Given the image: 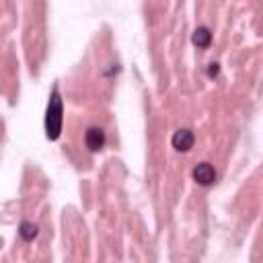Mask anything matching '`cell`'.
I'll return each instance as SVG.
<instances>
[{
  "mask_svg": "<svg viewBox=\"0 0 263 263\" xmlns=\"http://www.w3.org/2000/svg\"><path fill=\"white\" fill-rule=\"evenodd\" d=\"M60 132H62V99L58 90H53L45 111V134L49 140H58Z\"/></svg>",
  "mask_w": 263,
  "mask_h": 263,
  "instance_id": "1",
  "label": "cell"
},
{
  "mask_svg": "<svg viewBox=\"0 0 263 263\" xmlns=\"http://www.w3.org/2000/svg\"><path fill=\"white\" fill-rule=\"evenodd\" d=\"M191 175H193L195 183H199V185H212V183L216 181V171H214V166L208 164V162H199V164L193 168Z\"/></svg>",
  "mask_w": 263,
  "mask_h": 263,
  "instance_id": "2",
  "label": "cell"
},
{
  "mask_svg": "<svg viewBox=\"0 0 263 263\" xmlns=\"http://www.w3.org/2000/svg\"><path fill=\"white\" fill-rule=\"evenodd\" d=\"M84 142H86L88 150L97 152V150H101L103 144H105V132H103L101 127H88V129H86V136H84Z\"/></svg>",
  "mask_w": 263,
  "mask_h": 263,
  "instance_id": "3",
  "label": "cell"
},
{
  "mask_svg": "<svg viewBox=\"0 0 263 263\" xmlns=\"http://www.w3.org/2000/svg\"><path fill=\"white\" fill-rule=\"evenodd\" d=\"M193 146V134L189 129H177L173 134V148H177L179 152H187Z\"/></svg>",
  "mask_w": 263,
  "mask_h": 263,
  "instance_id": "4",
  "label": "cell"
},
{
  "mask_svg": "<svg viewBox=\"0 0 263 263\" xmlns=\"http://www.w3.org/2000/svg\"><path fill=\"white\" fill-rule=\"evenodd\" d=\"M210 41H212V33H210L205 27L195 29V33H193V43H195L197 47H208Z\"/></svg>",
  "mask_w": 263,
  "mask_h": 263,
  "instance_id": "5",
  "label": "cell"
},
{
  "mask_svg": "<svg viewBox=\"0 0 263 263\" xmlns=\"http://www.w3.org/2000/svg\"><path fill=\"white\" fill-rule=\"evenodd\" d=\"M18 232H21V236H23L25 240H33V238L37 236V226L31 224V222H23Z\"/></svg>",
  "mask_w": 263,
  "mask_h": 263,
  "instance_id": "6",
  "label": "cell"
},
{
  "mask_svg": "<svg viewBox=\"0 0 263 263\" xmlns=\"http://www.w3.org/2000/svg\"><path fill=\"white\" fill-rule=\"evenodd\" d=\"M218 72H220V66H218V64H210V68H208V76L216 78V76H218Z\"/></svg>",
  "mask_w": 263,
  "mask_h": 263,
  "instance_id": "7",
  "label": "cell"
}]
</instances>
